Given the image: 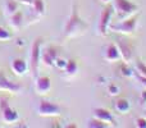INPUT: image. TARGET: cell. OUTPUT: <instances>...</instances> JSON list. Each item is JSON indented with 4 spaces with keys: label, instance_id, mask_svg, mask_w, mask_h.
<instances>
[{
    "label": "cell",
    "instance_id": "7a4b0ae2",
    "mask_svg": "<svg viewBox=\"0 0 146 128\" xmlns=\"http://www.w3.org/2000/svg\"><path fill=\"white\" fill-rule=\"evenodd\" d=\"M137 21H139V15H133V17L126 18V19L115 23V25H109V30H111L113 32L131 35V33H133L136 31Z\"/></svg>",
    "mask_w": 146,
    "mask_h": 128
},
{
    "label": "cell",
    "instance_id": "603a6c76",
    "mask_svg": "<svg viewBox=\"0 0 146 128\" xmlns=\"http://www.w3.org/2000/svg\"><path fill=\"white\" fill-rule=\"evenodd\" d=\"M66 64H67V60H64V59H60V58H56L55 59V63H54V65H56L59 69H64Z\"/></svg>",
    "mask_w": 146,
    "mask_h": 128
},
{
    "label": "cell",
    "instance_id": "cb8c5ba5",
    "mask_svg": "<svg viewBox=\"0 0 146 128\" xmlns=\"http://www.w3.org/2000/svg\"><path fill=\"white\" fill-rule=\"evenodd\" d=\"M136 126L139 128H146V118H137L136 119Z\"/></svg>",
    "mask_w": 146,
    "mask_h": 128
},
{
    "label": "cell",
    "instance_id": "5bb4252c",
    "mask_svg": "<svg viewBox=\"0 0 146 128\" xmlns=\"http://www.w3.org/2000/svg\"><path fill=\"white\" fill-rule=\"evenodd\" d=\"M10 68H12V70L15 73V74L22 76V74H25L26 70L28 69V65H27V63H26V60L18 58V59H14V60L12 62Z\"/></svg>",
    "mask_w": 146,
    "mask_h": 128
},
{
    "label": "cell",
    "instance_id": "277c9868",
    "mask_svg": "<svg viewBox=\"0 0 146 128\" xmlns=\"http://www.w3.org/2000/svg\"><path fill=\"white\" fill-rule=\"evenodd\" d=\"M41 60V40L33 41L32 44V49H31V55H30V67H31V72L32 74L36 77L38 70V63Z\"/></svg>",
    "mask_w": 146,
    "mask_h": 128
},
{
    "label": "cell",
    "instance_id": "52a82bcc",
    "mask_svg": "<svg viewBox=\"0 0 146 128\" xmlns=\"http://www.w3.org/2000/svg\"><path fill=\"white\" fill-rule=\"evenodd\" d=\"M115 45H117V48H118L119 54H121V58L123 59L124 63L131 62L132 56H133V48H132L131 44H129L128 41L123 40V38H118Z\"/></svg>",
    "mask_w": 146,
    "mask_h": 128
},
{
    "label": "cell",
    "instance_id": "3957f363",
    "mask_svg": "<svg viewBox=\"0 0 146 128\" xmlns=\"http://www.w3.org/2000/svg\"><path fill=\"white\" fill-rule=\"evenodd\" d=\"M113 9L122 17H128L139 10V5L132 3L131 0H111Z\"/></svg>",
    "mask_w": 146,
    "mask_h": 128
},
{
    "label": "cell",
    "instance_id": "44dd1931",
    "mask_svg": "<svg viewBox=\"0 0 146 128\" xmlns=\"http://www.w3.org/2000/svg\"><path fill=\"white\" fill-rule=\"evenodd\" d=\"M136 69H137V72H139L140 76H142V77H146V64L144 63V62L137 60Z\"/></svg>",
    "mask_w": 146,
    "mask_h": 128
},
{
    "label": "cell",
    "instance_id": "83f0119b",
    "mask_svg": "<svg viewBox=\"0 0 146 128\" xmlns=\"http://www.w3.org/2000/svg\"><path fill=\"white\" fill-rule=\"evenodd\" d=\"M101 1H103V3H104V4H109V3H110V1H111V0H101Z\"/></svg>",
    "mask_w": 146,
    "mask_h": 128
},
{
    "label": "cell",
    "instance_id": "5b68a950",
    "mask_svg": "<svg viewBox=\"0 0 146 128\" xmlns=\"http://www.w3.org/2000/svg\"><path fill=\"white\" fill-rule=\"evenodd\" d=\"M60 108L56 104L48 100H41L37 106V113L42 117H55L60 114Z\"/></svg>",
    "mask_w": 146,
    "mask_h": 128
},
{
    "label": "cell",
    "instance_id": "e0dca14e",
    "mask_svg": "<svg viewBox=\"0 0 146 128\" xmlns=\"http://www.w3.org/2000/svg\"><path fill=\"white\" fill-rule=\"evenodd\" d=\"M31 7L33 8V12L37 15L44 14V10H45V3H44V0H32Z\"/></svg>",
    "mask_w": 146,
    "mask_h": 128
},
{
    "label": "cell",
    "instance_id": "ffe728a7",
    "mask_svg": "<svg viewBox=\"0 0 146 128\" xmlns=\"http://www.w3.org/2000/svg\"><path fill=\"white\" fill-rule=\"evenodd\" d=\"M87 126L90 128H105V127H108V124H105L101 121H99V119L94 118V119H91V121H88Z\"/></svg>",
    "mask_w": 146,
    "mask_h": 128
},
{
    "label": "cell",
    "instance_id": "ac0fdd59",
    "mask_svg": "<svg viewBox=\"0 0 146 128\" xmlns=\"http://www.w3.org/2000/svg\"><path fill=\"white\" fill-rule=\"evenodd\" d=\"M17 10H18V5H17V3H15V0H7V1H5V8H4L5 14H8L10 17V15L14 14Z\"/></svg>",
    "mask_w": 146,
    "mask_h": 128
},
{
    "label": "cell",
    "instance_id": "484cf974",
    "mask_svg": "<svg viewBox=\"0 0 146 128\" xmlns=\"http://www.w3.org/2000/svg\"><path fill=\"white\" fill-rule=\"evenodd\" d=\"M141 104L142 105H145L146 104V90L142 92V95H141Z\"/></svg>",
    "mask_w": 146,
    "mask_h": 128
},
{
    "label": "cell",
    "instance_id": "8fae6325",
    "mask_svg": "<svg viewBox=\"0 0 146 128\" xmlns=\"http://www.w3.org/2000/svg\"><path fill=\"white\" fill-rule=\"evenodd\" d=\"M94 118L101 121L103 123L108 124V123H114V117L108 109L104 108H98L94 110Z\"/></svg>",
    "mask_w": 146,
    "mask_h": 128
},
{
    "label": "cell",
    "instance_id": "ba28073f",
    "mask_svg": "<svg viewBox=\"0 0 146 128\" xmlns=\"http://www.w3.org/2000/svg\"><path fill=\"white\" fill-rule=\"evenodd\" d=\"M0 110H1V118L5 123H9V124L15 123V122H18V119H19V115H18L17 110H14L13 108H10V106L8 105L7 101H4V100L1 101Z\"/></svg>",
    "mask_w": 146,
    "mask_h": 128
},
{
    "label": "cell",
    "instance_id": "9a60e30c",
    "mask_svg": "<svg viewBox=\"0 0 146 128\" xmlns=\"http://www.w3.org/2000/svg\"><path fill=\"white\" fill-rule=\"evenodd\" d=\"M10 25H12L13 28L19 30V28L22 27V25H23V14L22 13L17 10L14 14L10 15Z\"/></svg>",
    "mask_w": 146,
    "mask_h": 128
},
{
    "label": "cell",
    "instance_id": "4316f807",
    "mask_svg": "<svg viewBox=\"0 0 146 128\" xmlns=\"http://www.w3.org/2000/svg\"><path fill=\"white\" fill-rule=\"evenodd\" d=\"M22 3H27L28 5H31V3H32V0H21Z\"/></svg>",
    "mask_w": 146,
    "mask_h": 128
},
{
    "label": "cell",
    "instance_id": "9c48e42d",
    "mask_svg": "<svg viewBox=\"0 0 146 128\" xmlns=\"http://www.w3.org/2000/svg\"><path fill=\"white\" fill-rule=\"evenodd\" d=\"M51 88V81L49 77H45V76H41V77H37L35 80V90L37 94L40 95H45L50 91Z\"/></svg>",
    "mask_w": 146,
    "mask_h": 128
},
{
    "label": "cell",
    "instance_id": "30bf717a",
    "mask_svg": "<svg viewBox=\"0 0 146 128\" xmlns=\"http://www.w3.org/2000/svg\"><path fill=\"white\" fill-rule=\"evenodd\" d=\"M56 58H58V50L54 46H49L44 51H41V60L48 67H53Z\"/></svg>",
    "mask_w": 146,
    "mask_h": 128
},
{
    "label": "cell",
    "instance_id": "7c38bea8",
    "mask_svg": "<svg viewBox=\"0 0 146 128\" xmlns=\"http://www.w3.org/2000/svg\"><path fill=\"white\" fill-rule=\"evenodd\" d=\"M21 90V86L17 83L9 81L0 73V91H7V92H18Z\"/></svg>",
    "mask_w": 146,
    "mask_h": 128
},
{
    "label": "cell",
    "instance_id": "4fadbf2b",
    "mask_svg": "<svg viewBox=\"0 0 146 128\" xmlns=\"http://www.w3.org/2000/svg\"><path fill=\"white\" fill-rule=\"evenodd\" d=\"M104 56H105V59L108 62H110V63L117 62V60L121 59V54H119V50H118V48H117L115 44H109L108 48L105 49V54H104Z\"/></svg>",
    "mask_w": 146,
    "mask_h": 128
},
{
    "label": "cell",
    "instance_id": "d6986e66",
    "mask_svg": "<svg viewBox=\"0 0 146 128\" xmlns=\"http://www.w3.org/2000/svg\"><path fill=\"white\" fill-rule=\"evenodd\" d=\"M77 70H78V65L74 60H72V59L71 60H67V64H66V67H64V72H66L67 74L73 76L77 73Z\"/></svg>",
    "mask_w": 146,
    "mask_h": 128
},
{
    "label": "cell",
    "instance_id": "6da1fadb",
    "mask_svg": "<svg viewBox=\"0 0 146 128\" xmlns=\"http://www.w3.org/2000/svg\"><path fill=\"white\" fill-rule=\"evenodd\" d=\"M85 28H86L85 22L81 19L76 4H73L72 13H71V15H69L68 21H67V23H66V30H64V33H66V36L73 37V36H77V35H80V33H82Z\"/></svg>",
    "mask_w": 146,
    "mask_h": 128
},
{
    "label": "cell",
    "instance_id": "8992f818",
    "mask_svg": "<svg viewBox=\"0 0 146 128\" xmlns=\"http://www.w3.org/2000/svg\"><path fill=\"white\" fill-rule=\"evenodd\" d=\"M113 13H114V9H113V5H109V7L104 8L103 12L100 14V19H99V31H100L101 35H105L109 30V25H110V21H111V17H113Z\"/></svg>",
    "mask_w": 146,
    "mask_h": 128
},
{
    "label": "cell",
    "instance_id": "7402d4cb",
    "mask_svg": "<svg viewBox=\"0 0 146 128\" xmlns=\"http://www.w3.org/2000/svg\"><path fill=\"white\" fill-rule=\"evenodd\" d=\"M10 38H12V33L5 28L0 27V41H8Z\"/></svg>",
    "mask_w": 146,
    "mask_h": 128
},
{
    "label": "cell",
    "instance_id": "2e32d148",
    "mask_svg": "<svg viewBox=\"0 0 146 128\" xmlns=\"http://www.w3.org/2000/svg\"><path fill=\"white\" fill-rule=\"evenodd\" d=\"M114 108H115V110L118 111V113L124 114L129 110V103L126 99H118V100L114 103Z\"/></svg>",
    "mask_w": 146,
    "mask_h": 128
},
{
    "label": "cell",
    "instance_id": "d4e9b609",
    "mask_svg": "<svg viewBox=\"0 0 146 128\" xmlns=\"http://www.w3.org/2000/svg\"><path fill=\"white\" fill-rule=\"evenodd\" d=\"M109 92H110V95H117V94H119V88L114 85H110L109 86Z\"/></svg>",
    "mask_w": 146,
    "mask_h": 128
}]
</instances>
